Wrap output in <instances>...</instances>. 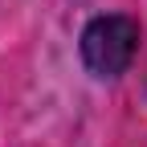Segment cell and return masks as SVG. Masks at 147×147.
<instances>
[{
  "mask_svg": "<svg viewBox=\"0 0 147 147\" xmlns=\"http://www.w3.org/2000/svg\"><path fill=\"white\" fill-rule=\"evenodd\" d=\"M135 49H139V25L131 16H119V12L90 21L82 33V61L98 78H119L131 65Z\"/></svg>",
  "mask_w": 147,
  "mask_h": 147,
  "instance_id": "6da1fadb",
  "label": "cell"
}]
</instances>
